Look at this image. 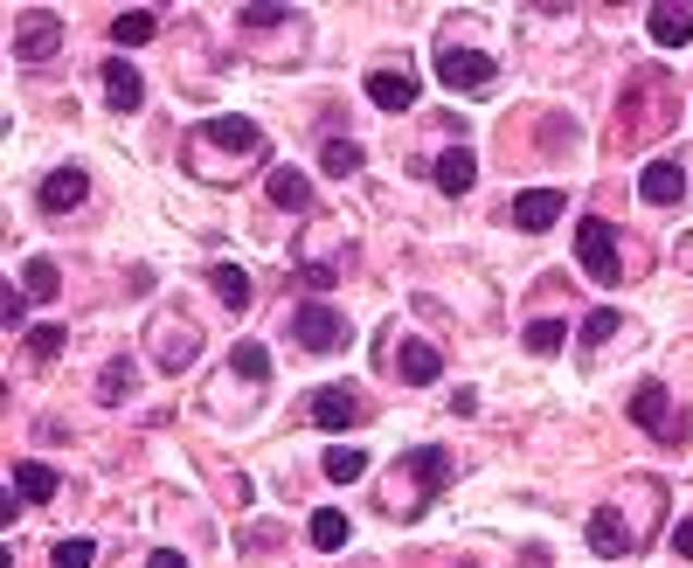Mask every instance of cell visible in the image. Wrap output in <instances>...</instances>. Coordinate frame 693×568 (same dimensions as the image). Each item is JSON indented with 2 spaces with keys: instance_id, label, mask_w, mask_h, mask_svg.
I'll use <instances>...</instances> for the list:
<instances>
[{
  "instance_id": "cell-22",
  "label": "cell",
  "mask_w": 693,
  "mask_h": 568,
  "mask_svg": "<svg viewBox=\"0 0 693 568\" xmlns=\"http://www.w3.org/2000/svg\"><path fill=\"white\" fill-rule=\"evenodd\" d=\"M306 534H312V547H320V555H333V547H347V534H354V527H347V514H341V506H320Z\"/></svg>"
},
{
  "instance_id": "cell-8",
  "label": "cell",
  "mask_w": 693,
  "mask_h": 568,
  "mask_svg": "<svg viewBox=\"0 0 693 568\" xmlns=\"http://www.w3.org/2000/svg\"><path fill=\"white\" fill-rule=\"evenodd\" d=\"M98 77H104V104H111V111H139V104H146V77L125 63V55H111Z\"/></svg>"
},
{
  "instance_id": "cell-6",
  "label": "cell",
  "mask_w": 693,
  "mask_h": 568,
  "mask_svg": "<svg viewBox=\"0 0 693 568\" xmlns=\"http://www.w3.org/2000/svg\"><path fill=\"white\" fill-rule=\"evenodd\" d=\"M84 195H90V174H84V166H55V174H42V187H35V201H42L49 215L84 208Z\"/></svg>"
},
{
  "instance_id": "cell-1",
  "label": "cell",
  "mask_w": 693,
  "mask_h": 568,
  "mask_svg": "<svg viewBox=\"0 0 693 568\" xmlns=\"http://www.w3.org/2000/svg\"><path fill=\"white\" fill-rule=\"evenodd\" d=\"M576 263H583V277H596L604 292L624 277V263H617V230H610L604 215H583V222H576Z\"/></svg>"
},
{
  "instance_id": "cell-13",
  "label": "cell",
  "mask_w": 693,
  "mask_h": 568,
  "mask_svg": "<svg viewBox=\"0 0 693 568\" xmlns=\"http://www.w3.org/2000/svg\"><path fill=\"white\" fill-rule=\"evenodd\" d=\"M561 208H569L561 187H528V195L513 201V222L520 230H548V222H561Z\"/></svg>"
},
{
  "instance_id": "cell-16",
  "label": "cell",
  "mask_w": 693,
  "mask_h": 568,
  "mask_svg": "<svg viewBox=\"0 0 693 568\" xmlns=\"http://www.w3.org/2000/svg\"><path fill=\"white\" fill-rule=\"evenodd\" d=\"M264 195L285 208V215H306V208H312V181L298 174V166H277V174L264 181Z\"/></svg>"
},
{
  "instance_id": "cell-5",
  "label": "cell",
  "mask_w": 693,
  "mask_h": 568,
  "mask_svg": "<svg viewBox=\"0 0 693 568\" xmlns=\"http://www.w3.org/2000/svg\"><path fill=\"white\" fill-rule=\"evenodd\" d=\"M645 28H652V42L686 49V42H693V0H652V8H645Z\"/></svg>"
},
{
  "instance_id": "cell-28",
  "label": "cell",
  "mask_w": 693,
  "mask_h": 568,
  "mask_svg": "<svg viewBox=\"0 0 693 568\" xmlns=\"http://www.w3.org/2000/svg\"><path fill=\"white\" fill-rule=\"evenodd\" d=\"M320 465H326V479H333V485H354V479H361V465H368V458H361L354 444H333Z\"/></svg>"
},
{
  "instance_id": "cell-15",
  "label": "cell",
  "mask_w": 693,
  "mask_h": 568,
  "mask_svg": "<svg viewBox=\"0 0 693 568\" xmlns=\"http://www.w3.org/2000/svg\"><path fill=\"white\" fill-rule=\"evenodd\" d=\"M396 374H403L409 388H430V382L444 374V354L430 347V339H403V361H396Z\"/></svg>"
},
{
  "instance_id": "cell-14",
  "label": "cell",
  "mask_w": 693,
  "mask_h": 568,
  "mask_svg": "<svg viewBox=\"0 0 693 568\" xmlns=\"http://www.w3.org/2000/svg\"><path fill=\"white\" fill-rule=\"evenodd\" d=\"M55 42H63V22H55V14H28V28L14 35V55H22V63H42V55H55Z\"/></svg>"
},
{
  "instance_id": "cell-30",
  "label": "cell",
  "mask_w": 693,
  "mask_h": 568,
  "mask_svg": "<svg viewBox=\"0 0 693 568\" xmlns=\"http://www.w3.org/2000/svg\"><path fill=\"white\" fill-rule=\"evenodd\" d=\"M561 339H569V326H561V319H534V326H528V354H555Z\"/></svg>"
},
{
  "instance_id": "cell-21",
  "label": "cell",
  "mask_w": 693,
  "mask_h": 568,
  "mask_svg": "<svg viewBox=\"0 0 693 568\" xmlns=\"http://www.w3.org/2000/svg\"><path fill=\"white\" fill-rule=\"evenodd\" d=\"M215 298H222V306H230V312H243V306H250V298H257V284H250V271H236V263H215Z\"/></svg>"
},
{
  "instance_id": "cell-2",
  "label": "cell",
  "mask_w": 693,
  "mask_h": 568,
  "mask_svg": "<svg viewBox=\"0 0 693 568\" xmlns=\"http://www.w3.org/2000/svg\"><path fill=\"white\" fill-rule=\"evenodd\" d=\"M437 84L458 90V98H485V90L499 84V70H493V55H479V49H444L437 55Z\"/></svg>"
},
{
  "instance_id": "cell-26",
  "label": "cell",
  "mask_w": 693,
  "mask_h": 568,
  "mask_svg": "<svg viewBox=\"0 0 693 568\" xmlns=\"http://www.w3.org/2000/svg\"><path fill=\"white\" fill-rule=\"evenodd\" d=\"M63 326H55V319H42V326H28V339H22V354L28 361H55V354H63Z\"/></svg>"
},
{
  "instance_id": "cell-31",
  "label": "cell",
  "mask_w": 693,
  "mask_h": 568,
  "mask_svg": "<svg viewBox=\"0 0 693 568\" xmlns=\"http://www.w3.org/2000/svg\"><path fill=\"white\" fill-rule=\"evenodd\" d=\"M610 333H617V312H610V306H596V312L583 319V339L596 347V339H610Z\"/></svg>"
},
{
  "instance_id": "cell-24",
  "label": "cell",
  "mask_w": 693,
  "mask_h": 568,
  "mask_svg": "<svg viewBox=\"0 0 693 568\" xmlns=\"http://www.w3.org/2000/svg\"><path fill=\"white\" fill-rule=\"evenodd\" d=\"M361 160H368V153H361V139H326V146H320V166H326L333 181L361 174Z\"/></svg>"
},
{
  "instance_id": "cell-10",
  "label": "cell",
  "mask_w": 693,
  "mask_h": 568,
  "mask_svg": "<svg viewBox=\"0 0 693 568\" xmlns=\"http://www.w3.org/2000/svg\"><path fill=\"white\" fill-rule=\"evenodd\" d=\"M361 90H368L374 111H409V104H417V77H409V70H374Z\"/></svg>"
},
{
  "instance_id": "cell-11",
  "label": "cell",
  "mask_w": 693,
  "mask_h": 568,
  "mask_svg": "<svg viewBox=\"0 0 693 568\" xmlns=\"http://www.w3.org/2000/svg\"><path fill=\"white\" fill-rule=\"evenodd\" d=\"M680 195H686V174H680L672 160H652L645 174H639V201H645V208H672Z\"/></svg>"
},
{
  "instance_id": "cell-20",
  "label": "cell",
  "mask_w": 693,
  "mask_h": 568,
  "mask_svg": "<svg viewBox=\"0 0 693 568\" xmlns=\"http://www.w3.org/2000/svg\"><path fill=\"white\" fill-rule=\"evenodd\" d=\"M201 132H209L215 146H230V153H250V146L264 139V132H257L250 119H236V111H222V119H209V125H201Z\"/></svg>"
},
{
  "instance_id": "cell-3",
  "label": "cell",
  "mask_w": 693,
  "mask_h": 568,
  "mask_svg": "<svg viewBox=\"0 0 693 568\" xmlns=\"http://www.w3.org/2000/svg\"><path fill=\"white\" fill-rule=\"evenodd\" d=\"M292 333H298V347H306V354H341V347H347V319L333 312V306H320V298H312V306H298Z\"/></svg>"
},
{
  "instance_id": "cell-33",
  "label": "cell",
  "mask_w": 693,
  "mask_h": 568,
  "mask_svg": "<svg viewBox=\"0 0 693 568\" xmlns=\"http://www.w3.org/2000/svg\"><path fill=\"white\" fill-rule=\"evenodd\" d=\"M333 277H341L333 263H306V284H320V292H333Z\"/></svg>"
},
{
  "instance_id": "cell-18",
  "label": "cell",
  "mask_w": 693,
  "mask_h": 568,
  "mask_svg": "<svg viewBox=\"0 0 693 568\" xmlns=\"http://www.w3.org/2000/svg\"><path fill=\"white\" fill-rule=\"evenodd\" d=\"M590 547L604 561H617V555H631V534H624V514H610V506H596V520H590Z\"/></svg>"
},
{
  "instance_id": "cell-25",
  "label": "cell",
  "mask_w": 693,
  "mask_h": 568,
  "mask_svg": "<svg viewBox=\"0 0 693 568\" xmlns=\"http://www.w3.org/2000/svg\"><path fill=\"white\" fill-rule=\"evenodd\" d=\"M22 292H28V298H55V292H63V271H55L49 257H28V263H22Z\"/></svg>"
},
{
  "instance_id": "cell-17",
  "label": "cell",
  "mask_w": 693,
  "mask_h": 568,
  "mask_svg": "<svg viewBox=\"0 0 693 568\" xmlns=\"http://www.w3.org/2000/svg\"><path fill=\"white\" fill-rule=\"evenodd\" d=\"M55 485H63V479H55V465H42V458H22V465H14V492H22L28 506H49Z\"/></svg>"
},
{
  "instance_id": "cell-7",
  "label": "cell",
  "mask_w": 693,
  "mask_h": 568,
  "mask_svg": "<svg viewBox=\"0 0 693 568\" xmlns=\"http://www.w3.org/2000/svg\"><path fill=\"white\" fill-rule=\"evenodd\" d=\"M306 409H312V423H320V430H354V423H361V403H354V388H341V382L312 388Z\"/></svg>"
},
{
  "instance_id": "cell-23",
  "label": "cell",
  "mask_w": 693,
  "mask_h": 568,
  "mask_svg": "<svg viewBox=\"0 0 693 568\" xmlns=\"http://www.w3.org/2000/svg\"><path fill=\"white\" fill-rule=\"evenodd\" d=\"M230 368L243 374V382H271V347H264V339H236V347H230Z\"/></svg>"
},
{
  "instance_id": "cell-19",
  "label": "cell",
  "mask_w": 693,
  "mask_h": 568,
  "mask_svg": "<svg viewBox=\"0 0 693 568\" xmlns=\"http://www.w3.org/2000/svg\"><path fill=\"white\" fill-rule=\"evenodd\" d=\"M153 35H160L153 8H125L119 22H111V42H119V49H139V42H153Z\"/></svg>"
},
{
  "instance_id": "cell-9",
  "label": "cell",
  "mask_w": 693,
  "mask_h": 568,
  "mask_svg": "<svg viewBox=\"0 0 693 568\" xmlns=\"http://www.w3.org/2000/svg\"><path fill=\"white\" fill-rule=\"evenodd\" d=\"M430 181H437V195H472V181H479V153L472 146H451V153H444L437 166H430Z\"/></svg>"
},
{
  "instance_id": "cell-35",
  "label": "cell",
  "mask_w": 693,
  "mask_h": 568,
  "mask_svg": "<svg viewBox=\"0 0 693 568\" xmlns=\"http://www.w3.org/2000/svg\"><path fill=\"white\" fill-rule=\"evenodd\" d=\"M672 547H680V555H686V561H693V514H686V520H680V527H672Z\"/></svg>"
},
{
  "instance_id": "cell-32",
  "label": "cell",
  "mask_w": 693,
  "mask_h": 568,
  "mask_svg": "<svg viewBox=\"0 0 693 568\" xmlns=\"http://www.w3.org/2000/svg\"><path fill=\"white\" fill-rule=\"evenodd\" d=\"M0 319H8V326H22V319H28V292H22V284L0 298Z\"/></svg>"
},
{
  "instance_id": "cell-29",
  "label": "cell",
  "mask_w": 693,
  "mask_h": 568,
  "mask_svg": "<svg viewBox=\"0 0 693 568\" xmlns=\"http://www.w3.org/2000/svg\"><path fill=\"white\" fill-rule=\"evenodd\" d=\"M90 561H98V541H63V547H55V555H49V568H90Z\"/></svg>"
},
{
  "instance_id": "cell-27",
  "label": "cell",
  "mask_w": 693,
  "mask_h": 568,
  "mask_svg": "<svg viewBox=\"0 0 693 568\" xmlns=\"http://www.w3.org/2000/svg\"><path fill=\"white\" fill-rule=\"evenodd\" d=\"M125 395H133V361H125V354H119V361L104 368V382H98V403H104V409H119Z\"/></svg>"
},
{
  "instance_id": "cell-34",
  "label": "cell",
  "mask_w": 693,
  "mask_h": 568,
  "mask_svg": "<svg viewBox=\"0 0 693 568\" xmlns=\"http://www.w3.org/2000/svg\"><path fill=\"white\" fill-rule=\"evenodd\" d=\"M146 568H187V555H174V547H153V555H146Z\"/></svg>"
},
{
  "instance_id": "cell-12",
  "label": "cell",
  "mask_w": 693,
  "mask_h": 568,
  "mask_svg": "<svg viewBox=\"0 0 693 568\" xmlns=\"http://www.w3.org/2000/svg\"><path fill=\"white\" fill-rule=\"evenodd\" d=\"M403 471H409V479H417L423 492H444V485H451V450H444V444L403 450Z\"/></svg>"
},
{
  "instance_id": "cell-4",
  "label": "cell",
  "mask_w": 693,
  "mask_h": 568,
  "mask_svg": "<svg viewBox=\"0 0 693 568\" xmlns=\"http://www.w3.org/2000/svg\"><path fill=\"white\" fill-rule=\"evenodd\" d=\"M631 423H639V430H652V437H680V416H672V395L659 388V382H645L639 395H631Z\"/></svg>"
}]
</instances>
